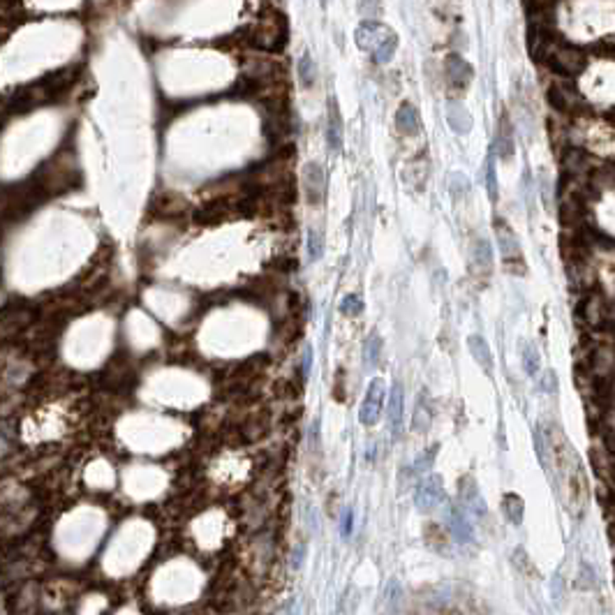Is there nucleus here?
<instances>
[{
  "mask_svg": "<svg viewBox=\"0 0 615 615\" xmlns=\"http://www.w3.org/2000/svg\"><path fill=\"white\" fill-rule=\"evenodd\" d=\"M546 437L550 445V456L557 467V484L562 486V502L567 511L574 518H581L590 504V486H587V474L581 463V456L567 440L562 428L550 423L546 428Z\"/></svg>",
  "mask_w": 615,
  "mask_h": 615,
  "instance_id": "f257e3e1",
  "label": "nucleus"
},
{
  "mask_svg": "<svg viewBox=\"0 0 615 615\" xmlns=\"http://www.w3.org/2000/svg\"><path fill=\"white\" fill-rule=\"evenodd\" d=\"M252 47L266 53H278L287 44V19L280 10H264L248 33Z\"/></svg>",
  "mask_w": 615,
  "mask_h": 615,
  "instance_id": "f03ea898",
  "label": "nucleus"
},
{
  "mask_svg": "<svg viewBox=\"0 0 615 615\" xmlns=\"http://www.w3.org/2000/svg\"><path fill=\"white\" fill-rule=\"evenodd\" d=\"M354 42L359 49L373 53L375 62L384 65L393 58L398 49V35L393 28L379 23V21H364L354 33Z\"/></svg>",
  "mask_w": 615,
  "mask_h": 615,
  "instance_id": "7ed1b4c3",
  "label": "nucleus"
},
{
  "mask_svg": "<svg viewBox=\"0 0 615 615\" xmlns=\"http://www.w3.org/2000/svg\"><path fill=\"white\" fill-rule=\"evenodd\" d=\"M495 236H497V243H500L504 268L513 276H526V257H523V252H521V243L516 239V234L511 232V227L502 218L495 220Z\"/></svg>",
  "mask_w": 615,
  "mask_h": 615,
  "instance_id": "20e7f679",
  "label": "nucleus"
},
{
  "mask_svg": "<svg viewBox=\"0 0 615 615\" xmlns=\"http://www.w3.org/2000/svg\"><path fill=\"white\" fill-rule=\"evenodd\" d=\"M386 386L379 377H375L373 382L368 384L366 388V398L361 403V410H359V421L364 426H375L382 417V410H384V403H386Z\"/></svg>",
  "mask_w": 615,
  "mask_h": 615,
  "instance_id": "39448f33",
  "label": "nucleus"
},
{
  "mask_svg": "<svg viewBox=\"0 0 615 615\" xmlns=\"http://www.w3.org/2000/svg\"><path fill=\"white\" fill-rule=\"evenodd\" d=\"M301 183H303V192H305L308 204L317 206L324 202V197H327V174H324L320 162H308V165L303 167Z\"/></svg>",
  "mask_w": 615,
  "mask_h": 615,
  "instance_id": "423d86ee",
  "label": "nucleus"
},
{
  "mask_svg": "<svg viewBox=\"0 0 615 615\" xmlns=\"http://www.w3.org/2000/svg\"><path fill=\"white\" fill-rule=\"evenodd\" d=\"M442 500H445V479L440 474L423 477L417 486V495H414V502H417L419 509L432 511Z\"/></svg>",
  "mask_w": 615,
  "mask_h": 615,
  "instance_id": "0eeeda50",
  "label": "nucleus"
},
{
  "mask_svg": "<svg viewBox=\"0 0 615 615\" xmlns=\"http://www.w3.org/2000/svg\"><path fill=\"white\" fill-rule=\"evenodd\" d=\"M445 79L449 88L465 90L474 79V67L463 56H458V53H449L445 58Z\"/></svg>",
  "mask_w": 615,
  "mask_h": 615,
  "instance_id": "6e6552de",
  "label": "nucleus"
},
{
  "mask_svg": "<svg viewBox=\"0 0 615 615\" xmlns=\"http://www.w3.org/2000/svg\"><path fill=\"white\" fill-rule=\"evenodd\" d=\"M388 430H391L393 440H401L403 435V421H405V414H403V384L396 382L388 391Z\"/></svg>",
  "mask_w": 615,
  "mask_h": 615,
  "instance_id": "1a4fd4ad",
  "label": "nucleus"
},
{
  "mask_svg": "<svg viewBox=\"0 0 615 615\" xmlns=\"http://www.w3.org/2000/svg\"><path fill=\"white\" fill-rule=\"evenodd\" d=\"M342 139H345V128H342V114L336 97H329V125H327V141L331 153L342 151Z\"/></svg>",
  "mask_w": 615,
  "mask_h": 615,
  "instance_id": "9d476101",
  "label": "nucleus"
},
{
  "mask_svg": "<svg viewBox=\"0 0 615 615\" xmlns=\"http://www.w3.org/2000/svg\"><path fill=\"white\" fill-rule=\"evenodd\" d=\"M396 130L405 137H417L421 132V119L417 107L412 102H403L396 111Z\"/></svg>",
  "mask_w": 615,
  "mask_h": 615,
  "instance_id": "9b49d317",
  "label": "nucleus"
},
{
  "mask_svg": "<svg viewBox=\"0 0 615 615\" xmlns=\"http://www.w3.org/2000/svg\"><path fill=\"white\" fill-rule=\"evenodd\" d=\"M467 349H469V354H472V359L477 361V366L484 370L486 375H493V370H495V359H493V352H491V347H488V342H486V338H481V336H469L467 338Z\"/></svg>",
  "mask_w": 615,
  "mask_h": 615,
  "instance_id": "f8f14e48",
  "label": "nucleus"
},
{
  "mask_svg": "<svg viewBox=\"0 0 615 615\" xmlns=\"http://www.w3.org/2000/svg\"><path fill=\"white\" fill-rule=\"evenodd\" d=\"M447 123L456 134H467L472 130V116L458 99H449L447 104Z\"/></svg>",
  "mask_w": 615,
  "mask_h": 615,
  "instance_id": "ddd939ff",
  "label": "nucleus"
},
{
  "mask_svg": "<svg viewBox=\"0 0 615 615\" xmlns=\"http://www.w3.org/2000/svg\"><path fill=\"white\" fill-rule=\"evenodd\" d=\"M451 532H454L458 544H472L474 541V530L469 526L465 506H454L451 509Z\"/></svg>",
  "mask_w": 615,
  "mask_h": 615,
  "instance_id": "4468645a",
  "label": "nucleus"
},
{
  "mask_svg": "<svg viewBox=\"0 0 615 615\" xmlns=\"http://www.w3.org/2000/svg\"><path fill=\"white\" fill-rule=\"evenodd\" d=\"M495 151H497V156H500L502 160H511L513 153H516V146H513V130H511L509 116H506V114H502L500 125H497Z\"/></svg>",
  "mask_w": 615,
  "mask_h": 615,
  "instance_id": "2eb2a0df",
  "label": "nucleus"
},
{
  "mask_svg": "<svg viewBox=\"0 0 615 615\" xmlns=\"http://www.w3.org/2000/svg\"><path fill=\"white\" fill-rule=\"evenodd\" d=\"M502 513L511 526H523V518H526V500L518 493H504L502 495Z\"/></svg>",
  "mask_w": 615,
  "mask_h": 615,
  "instance_id": "dca6fc26",
  "label": "nucleus"
},
{
  "mask_svg": "<svg viewBox=\"0 0 615 615\" xmlns=\"http://www.w3.org/2000/svg\"><path fill=\"white\" fill-rule=\"evenodd\" d=\"M296 72H298V81H301L303 88H310L315 84V77H317V67H315V60L310 53H301V58L296 62Z\"/></svg>",
  "mask_w": 615,
  "mask_h": 615,
  "instance_id": "f3484780",
  "label": "nucleus"
},
{
  "mask_svg": "<svg viewBox=\"0 0 615 615\" xmlns=\"http://www.w3.org/2000/svg\"><path fill=\"white\" fill-rule=\"evenodd\" d=\"M472 259L474 264L481 268V271H491L493 268V250H491V243L486 239H477L474 241V248H472Z\"/></svg>",
  "mask_w": 615,
  "mask_h": 615,
  "instance_id": "a211bd4d",
  "label": "nucleus"
},
{
  "mask_svg": "<svg viewBox=\"0 0 615 615\" xmlns=\"http://www.w3.org/2000/svg\"><path fill=\"white\" fill-rule=\"evenodd\" d=\"M379 352H382V338L379 333H370L366 338V347H364V366L366 370H375L379 364Z\"/></svg>",
  "mask_w": 615,
  "mask_h": 615,
  "instance_id": "6ab92c4d",
  "label": "nucleus"
},
{
  "mask_svg": "<svg viewBox=\"0 0 615 615\" xmlns=\"http://www.w3.org/2000/svg\"><path fill=\"white\" fill-rule=\"evenodd\" d=\"M535 449H537V460L539 465L546 469L550 474V445H548V437L546 432L541 428H535Z\"/></svg>",
  "mask_w": 615,
  "mask_h": 615,
  "instance_id": "aec40b11",
  "label": "nucleus"
},
{
  "mask_svg": "<svg viewBox=\"0 0 615 615\" xmlns=\"http://www.w3.org/2000/svg\"><path fill=\"white\" fill-rule=\"evenodd\" d=\"M521 357H523V368H526V373H528L530 377H535V375L539 373V366H541L537 347H535V345H530V342H523V347H521Z\"/></svg>",
  "mask_w": 615,
  "mask_h": 615,
  "instance_id": "412c9836",
  "label": "nucleus"
},
{
  "mask_svg": "<svg viewBox=\"0 0 615 615\" xmlns=\"http://www.w3.org/2000/svg\"><path fill=\"white\" fill-rule=\"evenodd\" d=\"M423 398H426V391H421L417 410H414V417H412V430L414 432H423V430H428V426H430V407L423 410Z\"/></svg>",
  "mask_w": 615,
  "mask_h": 615,
  "instance_id": "4be33fe9",
  "label": "nucleus"
},
{
  "mask_svg": "<svg viewBox=\"0 0 615 615\" xmlns=\"http://www.w3.org/2000/svg\"><path fill=\"white\" fill-rule=\"evenodd\" d=\"M511 560H513V567H516V569H518V572H521L523 576H528V578H537V576H539L537 567L532 565L530 555H528V553H526V550H523V548H516V550H513Z\"/></svg>",
  "mask_w": 615,
  "mask_h": 615,
  "instance_id": "5701e85b",
  "label": "nucleus"
},
{
  "mask_svg": "<svg viewBox=\"0 0 615 615\" xmlns=\"http://www.w3.org/2000/svg\"><path fill=\"white\" fill-rule=\"evenodd\" d=\"M324 255V234L322 229H310L308 232V257L310 261H320Z\"/></svg>",
  "mask_w": 615,
  "mask_h": 615,
  "instance_id": "b1692460",
  "label": "nucleus"
},
{
  "mask_svg": "<svg viewBox=\"0 0 615 615\" xmlns=\"http://www.w3.org/2000/svg\"><path fill=\"white\" fill-rule=\"evenodd\" d=\"M364 308H366L364 298L357 294H347L340 303V312L345 315V317H359V315L364 312Z\"/></svg>",
  "mask_w": 615,
  "mask_h": 615,
  "instance_id": "393cba45",
  "label": "nucleus"
},
{
  "mask_svg": "<svg viewBox=\"0 0 615 615\" xmlns=\"http://www.w3.org/2000/svg\"><path fill=\"white\" fill-rule=\"evenodd\" d=\"M594 581H597L594 569L590 567L587 560H581V565H578V581H576V585L581 587V590H592Z\"/></svg>",
  "mask_w": 615,
  "mask_h": 615,
  "instance_id": "a878e982",
  "label": "nucleus"
},
{
  "mask_svg": "<svg viewBox=\"0 0 615 615\" xmlns=\"http://www.w3.org/2000/svg\"><path fill=\"white\" fill-rule=\"evenodd\" d=\"M359 14L366 21H377L382 16V0H359Z\"/></svg>",
  "mask_w": 615,
  "mask_h": 615,
  "instance_id": "bb28decb",
  "label": "nucleus"
},
{
  "mask_svg": "<svg viewBox=\"0 0 615 615\" xmlns=\"http://www.w3.org/2000/svg\"><path fill=\"white\" fill-rule=\"evenodd\" d=\"M486 190L491 202H497V174H495V158L493 153L486 158Z\"/></svg>",
  "mask_w": 615,
  "mask_h": 615,
  "instance_id": "cd10ccee",
  "label": "nucleus"
},
{
  "mask_svg": "<svg viewBox=\"0 0 615 615\" xmlns=\"http://www.w3.org/2000/svg\"><path fill=\"white\" fill-rule=\"evenodd\" d=\"M435 456H437V447H432V449H428V454H421L417 460H414V465H412V469L414 472H430L432 469V463H435Z\"/></svg>",
  "mask_w": 615,
  "mask_h": 615,
  "instance_id": "c85d7f7f",
  "label": "nucleus"
},
{
  "mask_svg": "<svg viewBox=\"0 0 615 615\" xmlns=\"http://www.w3.org/2000/svg\"><path fill=\"white\" fill-rule=\"evenodd\" d=\"M449 187H451V192H454L456 197L460 195V192H469V180L463 176V174H458V171H454V174H451V180H449Z\"/></svg>",
  "mask_w": 615,
  "mask_h": 615,
  "instance_id": "c756f323",
  "label": "nucleus"
},
{
  "mask_svg": "<svg viewBox=\"0 0 615 615\" xmlns=\"http://www.w3.org/2000/svg\"><path fill=\"white\" fill-rule=\"evenodd\" d=\"M541 391H546V393L557 391V377L553 370H546V377H541Z\"/></svg>",
  "mask_w": 615,
  "mask_h": 615,
  "instance_id": "7c9ffc66",
  "label": "nucleus"
},
{
  "mask_svg": "<svg viewBox=\"0 0 615 615\" xmlns=\"http://www.w3.org/2000/svg\"><path fill=\"white\" fill-rule=\"evenodd\" d=\"M303 560H305V544H296V550H294V557H292V565L298 569L303 565Z\"/></svg>",
  "mask_w": 615,
  "mask_h": 615,
  "instance_id": "2f4dec72",
  "label": "nucleus"
},
{
  "mask_svg": "<svg viewBox=\"0 0 615 615\" xmlns=\"http://www.w3.org/2000/svg\"><path fill=\"white\" fill-rule=\"evenodd\" d=\"M352 523H354V513H352V509H347V511H345V518H342V537H349Z\"/></svg>",
  "mask_w": 615,
  "mask_h": 615,
  "instance_id": "473e14b6",
  "label": "nucleus"
},
{
  "mask_svg": "<svg viewBox=\"0 0 615 615\" xmlns=\"http://www.w3.org/2000/svg\"><path fill=\"white\" fill-rule=\"evenodd\" d=\"M327 3H329V0H320V5H322V7H327Z\"/></svg>",
  "mask_w": 615,
  "mask_h": 615,
  "instance_id": "72a5a7b5",
  "label": "nucleus"
}]
</instances>
